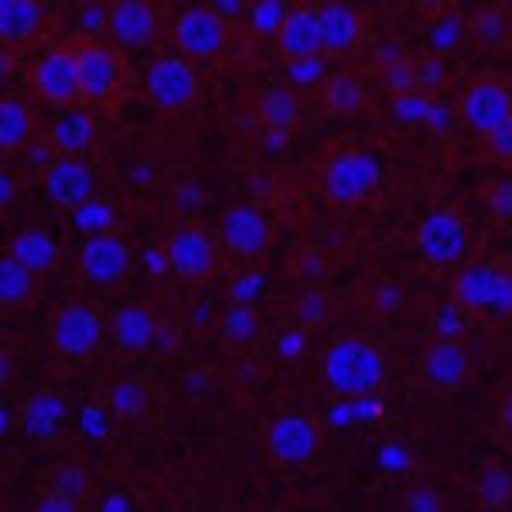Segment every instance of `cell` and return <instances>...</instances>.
Listing matches in <instances>:
<instances>
[{"mask_svg": "<svg viewBox=\"0 0 512 512\" xmlns=\"http://www.w3.org/2000/svg\"><path fill=\"white\" fill-rule=\"evenodd\" d=\"M96 175L79 158H55L45 171V195L55 205H79L93 195Z\"/></svg>", "mask_w": 512, "mask_h": 512, "instance_id": "obj_14", "label": "cell"}, {"mask_svg": "<svg viewBox=\"0 0 512 512\" xmlns=\"http://www.w3.org/2000/svg\"><path fill=\"white\" fill-rule=\"evenodd\" d=\"M489 205L502 222H512V181H499V185H492Z\"/></svg>", "mask_w": 512, "mask_h": 512, "instance_id": "obj_40", "label": "cell"}, {"mask_svg": "<svg viewBox=\"0 0 512 512\" xmlns=\"http://www.w3.org/2000/svg\"><path fill=\"white\" fill-rule=\"evenodd\" d=\"M499 277H502V270H495L492 263H472V267L458 270V277H454V301L468 311H485L495 294Z\"/></svg>", "mask_w": 512, "mask_h": 512, "instance_id": "obj_20", "label": "cell"}, {"mask_svg": "<svg viewBox=\"0 0 512 512\" xmlns=\"http://www.w3.org/2000/svg\"><path fill=\"white\" fill-rule=\"evenodd\" d=\"M31 82H35V93L45 99V103L69 106L72 99H82L76 52H69V48H52V52H45L35 69H31Z\"/></svg>", "mask_w": 512, "mask_h": 512, "instance_id": "obj_8", "label": "cell"}, {"mask_svg": "<svg viewBox=\"0 0 512 512\" xmlns=\"http://www.w3.org/2000/svg\"><path fill=\"white\" fill-rule=\"evenodd\" d=\"M222 328H226L229 338H250L256 328L253 311L243 308V304H236V308H229L226 315H222Z\"/></svg>", "mask_w": 512, "mask_h": 512, "instance_id": "obj_36", "label": "cell"}, {"mask_svg": "<svg viewBox=\"0 0 512 512\" xmlns=\"http://www.w3.org/2000/svg\"><path fill=\"white\" fill-rule=\"evenodd\" d=\"M325 106L338 117H352L366 106V86H362L359 76L352 72H338V76L328 79L325 86Z\"/></svg>", "mask_w": 512, "mask_h": 512, "instance_id": "obj_27", "label": "cell"}, {"mask_svg": "<svg viewBox=\"0 0 512 512\" xmlns=\"http://www.w3.org/2000/svg\"><path fill=\"white\" fill-rule=\"evenodd\" d=\"M417 246H420V253H424V260L444 267V263H454L465 256L468 229H465V222L458 216H451V212H441V209L427 212L417 226Z\"/></svg>", "mask_w": 512, "mask_h": 512, "instance_id": "obj_7", "label": "cell"}, {"mask_svg": "<svg viewBox=\"0 0 512 512\" xmlns=\"http://www.w3.org/2000/svg\"><path fill=\"white\" fill-rule=\"evenodd\" d=\"M0 188H4V195H0V202L11 205V175H7V171H4V175H0Z\"/></svg>", "mask_w": 512, "mask_h": 512, "instance_id": "obj_51", "label": "cell"}, {"mask_svg": "<svg viewBox=\"0 0 512 512\" xmlns=\"http://www.w3.org/2000/svg\"><path fill=\"white\" fill-rule=\"evenodd\" d=\"M76 65H79V96L89 103H106L120 86V62L106 45L86 41L76 48Z\"/></svg>", "mask_w": 512, "mask_h": 512, "instance_id": "obj_9", "label": "cell"}, {"mask_svg": "<svg viewBox=\"0 0 512 512\" xmlns=\"http://www.w3.org/2000/svg\"><path fill=\"white\" fill-rule=\"evenodd\" d=\"M502 424H506V431L512 434V393H509L506 407H502Z\"/></svg>", "mask_w": 512, "mask_h": 512, "instance_id": "obj_53", "label": "cell"}, {"mask_svg": "<svg viewBox=\"0 0 512 512\" xmlns=\"http://www.w3.org/2000/svg\"><path fill=\"white\" fill-rule=\"evenodd\" d=\"M226 38H229L226 21L216 11H209V7H192V11L178 14L175 21L178 48L185 55H195V59H209V55L222 52Z\"/></svg>", "mask_w": 512, "mask_h": 512, "instance_id": "obj_11", "label": "cell"}, {"mask_svg": "<svg viewBox=\"0 0 512 512\" xmlns=\"http://www.w3.org/2000/svg\"><path fill=\"white\" fill-rule=\"evenodd\" d=\"M31 291H35V274L31 270H24L18 260H14L11 253L0 260V301L7 304V308H18V304H24L31 297Z\"/></svg>", "mask_w": 512, "mask_h": 512, "instance_id": "obj_28", "label": "cell"}, {"mask_svg": "<svg viewBox=\"0 0 512 512\" xmlns=\"http://www.w3.org/2000/svg\"><path fill=\"white\" fill-rule=\"evenodd\" d=\"M48 338H52L55 352L79 359V355H89L99 345V338H103V318L89 304H65V308L55 311Z\"/></svg>", "mask_w": 512, "mask_h": 512, "instance_id": "obj_5", "label": "cell"}, {"mask_svg": "<svg viewBox=\"0 0 512 512\" xmlns=\"http://www.w3.org/2000/svg\"><path fill=\"white\" fill-rule=\"evenodd\" d=\"M383 82L393 89L396 96L417 93V69H410V65L403 62V59H393V62L383 69Z\"/></svg>", "mask_w": 512, "mask_h": 512, "instance_id": "obj_34", "label": "cell"}, {"mask_svg": "<svg viewBox=\"0 0 512 512\" xmlns=\"http://www.w3.org/2000/svg\"><path fill=\"white\" fill-rule=\"evenodd\" d=\"M321 373H325L328 390L338 396H366L379 390L386 376V359L376 345L362 342V338H342L321 359Z\"/></svg>", "mask_w": 512, "mask_h": 512, "instance_id": "obj_1", "label": "cell"}, {"mask_svg": "<svg viewBox=\"0 0 512 512\" xmlns=\"http://www.w3.org/2000/svg\"><path fill=\"white\" fill-rule=\"evenodd\" d=\"M475 35L482 45H495V41L502 38V18L495 11H485L475 18Z\"/></svg>", "mask_w": 512, "mask_h": 512, "instance_id": "obj_42", "label": "cell"}, {"mask_svg": "<svg viewBox=\"0 0 512 512\" xmlns=\"http://www.w3.org/2000/svg\"><path fill=\"white\" fill-rule=\"evenodd\" d=\"M86 485H89V478L76 465L59 468V472H55V478H52V492L62 495V499H72V502H79L82 495H86Z\"/></svg>", "mask_w": 512, "mask_h": 512, "instance_id": "obj_33", "label": "cell"}, {"mask_svg": "<svg viewBox=\"0 0 512 512\" xmlns=\"http://www.w3.org/2000/svg\"><path fill=\"white\" fill-rule=\"evenodd\" d=\"M485 315L489 318H509L512 315V277L502 274L499 284H495V294L489 301V308H485Z\"/></svg>", "mask_w": 512, "mask_h": 512, "instance_id": "obj_38", "label": "cell"}, {"mask_svg": "<svg viewBox=\"0 0 512 512\" xmlns=\"http://www.w3.org/2000/svg\"><path fill=\"white\" fill-rule=\"evenodd\" d=\"M280 342H284V345H280V349H284V352H297V349H301V332L284 335V338H280Z\"/></svg>", "mask_w": 512, "mask_h": 512, "instance_id": "obj_50", "label": "cell"}, {"mask_svg": "<svg viewBox=\"0 0 512 512\" xmlns=\"http://www.w3.org/2000/svg\"><path fill=\"white\" fill-rule=\"evenodd\" d=\"M485 144H489V151L495 154V158H512V117L502 123L495 134L485 137Z\"/></svg>", "mask_w": 512, "mask_h": 512, "instance_id": "obj_44", "label": "cell"}, {"mask_svg": "<svg viewBox=\"0 0 512 512\" xmlns=\"http://www.w3.org/2000/svg\"><path fill=\"white\" fill-rule=\"evenodd\" d=\"M256 110H260V117L270 130H284L287 134L297 123L301 106H297V96L287 86H267L260 99H256Z\"/></svg>", "mask_w": 512, "mask_h": 512, "instance_id": "obj_25", "label": "cell"}, {"mask_svg": "<svg viewBox=\"0 0 512 512\" xmlns=\"http://www.w3.org/2000/svg\"><path fill=\"white\" fill-rule=\"evenodd\" d=\"M96 137V127L89 120V113L82 110H65L59 120L52 123V144L65 151V158H76V154L86 151Z\"/></svg>", "mask_w": 512, "mask_h": 512, "instance_id": "obj_24", "label": "cell"}, {"mask_svg": "<svg viewBox=\"0 0 512 512\" xmlns=\"http://www.w3.org/2000/svg\"><path fill=\"white\" fill-rule=\"evenodd\" d=\"M79 21H82V28H89V31H99V28H110V7H103V4H86L79 11Z\"/></svg>", "mask_w": 512, "mask_h": 512, "instance_id": "obj_46", "label": "cell"}, {"mask_svg": "<svg viewBox=\"0 0 512 512\" xmlns=\"http://www.w3.org/2000/svg\"><path fill=\"white\" fill-rule=\"evenodd\" d=\"M325 311H328L325 297L315 294V291L301 294V297H297V304H294V315H297V321H304V325H318V321L325 318Z\"/></svg>", "mask_w": 512, "mask_h": 512, "instance_id": "obj_37", "label": "cell"}, {"mask_svg": "<svg viewBox=\"0 0 512 512\" xmlns=\"http://www.w3.org/2000/svg\"><path fill=\"white\" fill-rule=\"evenodd\" d=\"M407 512H441V495L431 485H420L407 495Z\"/></svg>", "mask_w": 512, "mask_h": 512, "instance_id": "obj_41", "label": "cell"}, {"mask_svg": "<svg viewBox=\"0 0 512 512\" xmlns=\"http://www.w3.org/2000/svg\"><path fill=\"white\" fill-rule=\"evenodd\" d=\"M263 284H267V277L263 274H256V270H250V274H239L236 280H233V301L236 304H250L253 297H260V291H263Z\"/></svg>", "mask_w": 512, "mask_h": 512, "instance_id": "obj_39", "label": "cell"}, {"mask_svg": "<svg viewBox=\"0 0 512 512\" xmlns=\"http://www.w3.org/2000/svg\"><path fill=\"white\" fill-rule=\"evenodd\" d=\"M7 253H11L24 270H31L35 277H41L55 267L59 246H55V239L48 233H41V229H21V233L14 236V243Z\"/></svg>", "mask_w": 512, "mask_h": 512, "instance_id": "obj_21", "label": "cell"}, {"mask_svg": "<svg viewBox=\"0 0 512 512\" xmlns=\"http://www.w3.org/2000/svg\"><path fill=\"white\" fill-rule=\"evenodd\" d=\"M318 18H321V45H325V52L349 55L352 48L359 45L362 21H359V14H355V7L325 4V7H318Z\"/></svg>", "mask_w": 512, "mask_h": 512, "instance_id": "obj_19", "label": "cell"}, {"mask_svg": "<svg viewBox=\"0 0 512 512\" xmlns=\"http://www.w3.org/2000/svg\"><path fill=\"white\" fill-rule=\"evenodd\" d=\"M294 7H287L284 0H260V4L250 7V24L256 35H280V28H284V21L291 18Z\"/></svg>", "mask_w": 512, "mask_h": 512, "instance_id": "obj_30", "label": "cell"}, {"mask_svg": "<svg viewBox=\"0 0 512 512\" xmlns=\"http://www.w3.org/2000/svg\"><path fill=\"white\" fill-rule=\"evenodd\" d=\"M287 76L294 82H315L325 76V62L321 59H297V62H287Z\"/></svg>", "mask_w": 512, "mask_h": 512, "instance_id": "obj_43", "label": "cell"}, {"mask_svg": "<svg viewBox=\"0 0 512 512\" xmlns=\"http://www.w3.org/2000/svg\"><path fill=\"white\" fill-rule=\"evenodd\" d=\"M431 123L434 130H448V123H451V117H448V110H441V106H434V113H431Z\"/></svg>", "mask_w": 512, "mask_h": 512, "instance_id": "obj_48", "label": "cell"}, {"mask_svg": "<svg viewBox=\"0 0 512 512\" xmlns=\"http://www.w3.org/2000/svg\"><path fill=\"white\" fill-rule=\"evenodd\" d=\"M441 79H444V62H441V55H434V59H424V62L417 65V86L434 89Z\"/></svg>", "mask_w": 512, "mask_h": 512, "instance_id": "obj_45", "label": "cell"}, {"mask_svg": "<svg viewBox=\"0 0 512 512\" xmlns=\"http://www.w3.org/2000/svg\"><path fill=\"white\" fill-rule=\"evenodd\" d=\"M277 45H280V55L287 62H297V59H318L321 45V18H318V7H294L291 18L284 21L277 35Z\"/></svg>", "mask_w": 512, "mask_h": 512, "instance_id": "obj_15", "label": "cell"}, {"mask_svg": "<svg viewBox=\"0 0 512 512\" xmlns=\"http://www.w3.org/2000/svg\"><path fill=\"white\" fill-rule=\"evenodd\" d=\"M31 137V113L18 96H4L0 103V147L7 154L21 151Z\"/></svg>", "mask_w": 512, "mask_h": 512, "instance_id": "obj_26", "label": "cell"}, {"mask_svg": "<svg viewBox=\"0 0 512 512\" xmlns=\"http://www.w3.org/2000/svg\"><path fill=\"white\" fill-rule=\"evenodd\" d=\"M287 144V134H284V130H270V134H267V151L270 154H277V147H284Z\"/></svg>", "mask_w": 512, "mask_h": 512, "instance_id": "obj_49", "label": "cell"}, {"mask_svg": "<svg viewBox=\"0 0 512 512\" xmlns=\"http://www.w3.org/2000/svg\"><path fill=\"white\" fill-rule=\"evenodd\" d=\"M79 267L93 284H117L130 270V246L113 233H96L82 243Z\"/></svg>", "mask_w": 512, "mask_h": 512, "instance_id": "obj_10", "label": "cell"}, {"mask_svg": "<svg viewBox=\"0 0 512 512\" xmlns=\"http://www.w3.org/2000/svg\"><path fill=\"white\" fill-rule=\"evenodd\" d=\"M219 11H243V4L239 0H222V4H216Z\"/></svg>", "mask_w": 512, "mask_h": 512, "instance_id": "obj_54", "label": "cell"}, {"mask_svg": "<svg viewBox=\"0 0 512 512\" xmlns=\"http://www.w3.org/2000/svg\"><path fill=\"white\" fill-rule=\"evenodd\" d=\"M110 400L120 414H140L144 410V390L137 383H117L110 390Z\"/></svg>", "mask_w": 512, "mask_h": 512, "instance_id": "obj_35", "label": "cell"}, {"mask_svg": "<svg viewBox=\"0 0 512 512\" xmlns=\"http://www.w3.org/2000/svg\"><path fill=\"white\" fill-rule=\"evenodd\" d=\"M168 345H171V332H168V328H161V332H158V342H154V349H158V352H168Z\"/></svg>", "mask_w": 512, "mask_h": 512, "instance_id": "obj_52", "label": "cell"}, {"mask_svg": "<svg viewBox=\"0 0 512 512\" xmlns=\"http://www.w3.org/2000/svg\"><path fill=\"white\" fill-rule=\"evenodd\" d=\"M106 31H110L117 45L140 48L158 35V14L144 0H120V4L110 7V28Z\"/></svg>", "mask_w": 512, "mask_h": 512, "instance_id": "obj_16", "label": "cell"}, {"mask_svg": "<svg viewBox=\"0 0 512 512\" xmlns=\"http://www.w3.org/2000/svg\"><path fill=\"white\" fill-rule=\"evenodd\" d=\"M164 263L178 277L202 280L216 267V246H212V239L205 233H198V229H175L168 236V243H164Z\"/></svg>", "mask_w": 512, "mask_h": 512, "instance_id": "obj_12", "label": "cell"}, {"mask_svg": "<svg viewBox=\"0 0 512 512\" xmlns=\"http://www.w3.org/2000/svg\"><path fill=\"white\" fill-rule=\"evenodd\" d=\"M158 332H161L158 318L151 315V308H140V304H127V308L113 311V318H110V338L120 352L154 349Z\"/></svg>", "mask_w": 512, "mask_h": 512, "instance_id": "obj_17", "label": "cell"}, {"mask_svg": "<svg viewBox=\"0 0 512 512\" xmlns=\"http://www.w3.org/2000/svg\"><path fill=\"white\" fill-rule=\"evenodd\" d=\"M31 512H79V502L48 492V495H41V499L35 502V509H31Z\"/></svg>", "mask_w": 512, "mask_h": 512, "instance_id": "obj_47", "label": "cell"}, {"mask_svg": "<svg viewBox=\"0 0 512 512\" xmlns=\"http://www.w3.org/2000/svg\"><path fill=\"white\" fill-rule=\"evenodd\" d=\"M434 113V103L431 96L424 93H407V96H396L393 106H390V117L403 127H417V123H427Z\"/></svg>", "mask_w": 512, "mask_h": 512, "instance_id": "obj_31", "label": "cell"}, {"mask_svg": "<svg viewBox=\"0 0 512 512\" xmlns=\"http://www.w3.org/2000/svg\"><path fill=\"white\" fill-rule=\"evenodd\" d=\"M144 86H147V96H151L161 110L178 113V110H185V106H192L198 79H195V69L185 59H178V55H161V59H154L147 65Z\"/></svg>", "mask_w": 512, "mask_h": 512, "instance_id": "obj_4", "label": "cell"}, {"mask_svg": "<svg viewBox=\"0 0 512 512\" xmlns=\"http://www.w3.org/2000/svg\"><path fill=\"white\" fill-rule=\"evenodd\" d=\"M383 178V164L369 151H338L325 168V192L335 205L362 202Z\"/></svg>", "mask_w": 512, "mask_h": 512, "instance_id": "obj_2", "label": "cell"}, {"mask_svg": "<svg viewBox=\"0 0 512 512\" xmlns=\"http://www.w3.org/2000/svg\"><path fill=\"white\" fill-rule=\"evenodd\" d=\"M45 24V11L35 0H0V38L31 41Z\"/></svg>", "mask_w": 512, "mask_h": 512, "instance_id": "obj_22", "label": "cell"}, {"mask_svg": "<svg viewBox=\"0 0 512 512\" xmlns=\"http://www.w3.org/2000/svg\"><path fill=\"white\" fill-rule=\"evenodd\" d=\"M65 417V400L59 393H48L41 390L35 396H28V403H24V431H28L31 437H52L55 431H59Z\"/></svg>", "mask_w": 512, "mask_h": 512, "instance_id": "obj_23", "label": "cell"}, {"mask_svg": "<svg viewBox=\"0 0 512 512\" xmlns=\"http://www.w3.org/2000/svg\"><path fill=\"white\" fill-rule=\"evenodd\" d=\"M222 239L229 243V250L243 253V256H260L270 243V222L260 209L253 205H236L222 216L219 226Z\"/></svg>", "mask_w": 512, "mask_h": 512, "instance_id": "obj_13", "label": "cell"}, {"mask_svg": "<svg viewBox=\"0 0 512 512\" xmlns=\"http://www.w3.org/2000/svg\"><path fill=\"white\" fill-rule=\"evenodd\" d=\"M458 113L468 130L489 137L512 117V93L495 79H475L472 86L461 93Z\"/></svg>", "mask_w": 512, "mask_h": 512, "instance_id": "obj_3", "label": "cell"}, {"mask_svg": "<svg viewBox=\"0 0 512 512\" xmlns=\"http://www.w3.org/2000/svg\"><path fill=\"white\" fill-rule=\"evenodd\" d=\"M475 492L489 509H502L512 499V472L502 465H485L482 472H478Z\"/></svg>", "mask_w": 512, "mask_h": 512, "instance_id": "obj_29", "label": "cell"}, {"mask_svg": "<svg viewBox=\"0 0 512 512\" xmlns=\"http://www.w3.org/2000/svg\"><path fill=\"white\" fill-rule=\"evenodd\" d=\"M461 35H465V24H461L458 14H444V18H437L431 24V31H427V38H431V48H434L437 55L458 48Z\"/></svg>", "mask_w": 512, "mask_h": 512, "instance_id": "obj_32", "label": "cell"}, {"mask_svg": "<svg viewBox=\"0 0 512 512\" xmlns=\"http://www.w3.org/2000/svg\"><path fill=\"white\" fill-rule=\"evenodd\" d=\"M321 448V431L304 414H280L267 427V451L284 465H304Z\"/></svg>", "mask_w": 512, "mask_h": 512, "instance_id": "obj_6", "label": "cell"}, {"mask_svg": "<svg viewBox=\"0 0 512 512\" xmlns=\"http://www.w3.org/2000/svg\"><path fill=\"white\" fill-rule=\"evenodd\" d=\"M420 376L431 386H437V390H454L468 376V352L454 338H441L420 359Z\"/></svg>", "mask_w": 512, "mask_h": 512, "instance_id": "obj_18", "label": "cell"}]
</instances>
